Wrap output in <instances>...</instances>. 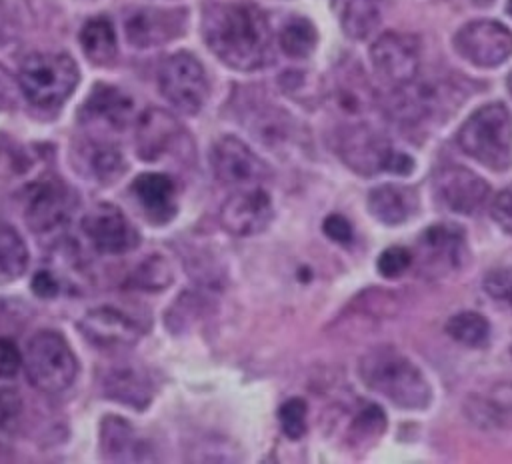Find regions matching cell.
I'll list each match as a JSON object with an SVG mask.
<instances>
[{
  "mask_svg": "<svg viewBox=\"0 0 512 464\" xmlns=\"http://www.w3.org/2000/svg\"><path fill=\"white\" fill-rule=\"evenodd\" d=\"M248 126L260 144L276 152H286L298 142V124L294 118L272 104L258 106L250 116Z\"/></svg>",
  "mask_w": 512,
  "mask_h": 464,
  "instance_id": "d4e9b609",
  "label": "cell"
},
{
  "mask_svg": "<svg viewBox=\"0 0 512 464\" xmlns=\"http://www.w3.org/2000/svg\"><path fill=\"white\" fill-rule=\"evenodd\" d=\"M410 266H412V250L404 246H390L376 260V270L380 272L382 278H388V280L402 276Z\"/></svg>",
  "mask_w": 512,
  "mask_h": 464,
  "instance_id": "e575fe53",
  "label": "cell"
},
{
  "mask_svg": "<svg viewBox=\"0 0 512 464\" xmlns=\"http://www.w3.org/2000/svg\"><path fill=\"white\" fill-rule=\"evenodd\" d=\"M30 288L38 298L50 300L60 294V280L50 270H38L32 278Z\"/></svg>",
  "mask_w": 512,
  "mask_h": 464,
  "instance_id": "60d3db41",
  "label": "cell"
},
{
  "mask_svg": "<svg viewBox=\"0 0 512 464\" xmlns=\"http://www.w3.org/2000/svg\"><path fill=\"white\" fill-rule=\"evenodd\" d=\"M28 266V250L20 234L0 222V284L20 278Z\"/></svg>",
  "mask_w": 512,
  "mask_h": 464,
  "instance_id": "f1b7e54d",
  "label": "cell"
},
{
  "mask_svg": "<svg viewBox=\"0 0 512 464\" xmlns=\"http://www.w3.org/2000/svg\"><path fill=\"white\" fill-rule=\"evenodd\" d=\"M130 114V96L108 84H96L78 112L86 126H106L110 130H122L128 124Z\"/></svg>",
  "mask_w": 512,
  "mask_h": 464,
  "instance_id": "7402d4cb",
  "label": "cell"
},
{
  "mask_svg": "<svg viewBox=\"0 0 512 464\" xmlns=\"http://www.w3.org/2000/svg\"><path fill=\"white\" fill-rule=\"evenodd\" d=\"M340 28L352 40H366L382 22V0H332Z\"/></svg>",
  "mask_w": 512,
  "mask_h": 464,
  "instance_id": "484cf974",
  "label": "cell"
},
{
  "mask_svg": "<svg viewBox=\"0 0 512 464\" xmlns=\"http://www.w3.org/2000/svg\"><path fill=\"white\" fill-rule=\"evenodd\" d=\"M24 366L30 384L46 394L66 390L78 372V364L68 342L54 330H42L30 338L24 354Z\"/></svg>",
  "mask_w": 512,
  "mask_h": 464,
  "instance_id": "8992f818",
  "label": "cell"
},
{
  "mask_svg": "<svg viewBox=\"0 0 512 464\" xmlns=\"http://www.w3.org/2000/svg\"><path fill=\"white\" fill-rule=\"evenodd\" d=\"M468 262L466 234L458 224L440 222L428 226L416 240L412 264L422 278L442 280L460 272Z\"/></svg>",
  "mask_w": 512,
  "mask_h": 464,
  "instance_id": "52a82bcc",
  "label": "cell"
},
{
  "mask_svg": "<svg viewBox=\"0 0 512 464\" xmlns=\"http://www.w3.org/2000/svg\"><path fill=\"white\" fill-rule=\"evenodd\" d=\"M508 90H510V94H512V72H510V76H508Z\"/></svg>",
  "mask_w": 512,
  "mask_h": 464,
  "instance_id": "f6af8a7d",
  "label": "cell"
},
{
  "mask_svg": "<svg viewBox=\"0 0 512 464\" xmlns=\"http://www.w3.org/2000/svg\"><path fill=\"white\" fill-rule=\"evenodd\" d=\"M492 220L512 236V186L498 192L490 204Z\"/></svg>",
  "mask_w": 512,
  "mask_h": 464,
  "instance_id": "74e56055",
  "label": "cell"
},
{
  "mask_svg": "<svg viewBox=\"0 0 512 464\" xmlns=\"http://www.w3.org/2000/svg\"><path fill=\"white\" fill-rule=\"evenodd\" d=\"M370 60L380 76L390 86L412 82L420 68V42L412 34L386 32L370 46Z\"/></svg>",
  "mask_w": 512,
  "mask_h": 464,
  "instance_id": "7c38bea8",
  "label": "cell"
},
{
  "mask_svg": "<svg viewBox=\"0 0 512 464\" xmlns=\"http://www.w3.org/2000/svg\"><path fill=\"white\" fill-rule=\"evenodd\" d=\"M130 190L136 204L152 224H168L176 216V184L168 174L144 172L134 178Z\"/></svg>",
  "mask_w": 512,
  "mask_h": 464,
  "instance_id": "ffe728a7",
  "label": "cell"
},
{
  "mask_svg": "<svg viewBox=\"0 0 512 464\" xmlns=\"http://www.w3.org/2000/svg\"><path fill=\"white\" fill-rule=\"evenodd\" d=\"M484 290L498 302L512 304V270H492L484 278Z\"/></svg>",
  "mask_w": 512,
  "mask_h": 464,
  "instance_id": "d590c367",
  "label": "cell"
},
{
  "mask_svg": "<svg viewBox=\"0 0 512 464\" xmlns=\"http://www.w3.org/2000/svg\"><path fill=\"white\" fill-rule=\"evenodd\" d=\"M170 316L168 318H176L174 324H170L174 330H180V328H186L188 324H192L198 314H200V300L198 296L194 294H182L178 302H174L172 306V312H168Z\"/></svg>",
  "mask_w": 512,
  "mask_h": 464,
  "instance_id": "8d00e7d4",
  "label": "cell"
},
{
  "mask_svg": "<svg viewBox=\"0 0 512 464\" xmlns=\"http://www.w3.org/2000/svg\"><path fill=\"white\" fill-rule=\"evenodd\" d=\"M386 430V414L376 404H366L358 410L348 426L346 440L354 448H364L374 444Z\"/></svg>",
  "mask_w": 512,
  "mask_h": 464,
  "instance_id": "1f68e13d",
  "label": "cell"
},
{
  "mask_svg": "<svg viewBox=\"0 0 512 464\" xmlns=\"http://www.w3.org/2000/svg\"><path fill=\"white\" fill-rule=\"evenodd\" d=\"M202 34L212 54L234 70H260L274 58L270 24L266 16L250 4L206 6Z\"/></svg>",
  "mask_w": 512,
  "mask_h": 464,
  "instance_id": "6da1fadb",
  "label": "cell"
},
{
  "mask_svg": "<svg viewBox=\"0 0 512 464\" xmlns=\"http://www.w3.org/2000/svg\"><path fill=\"white\" fill-rule=\"evenodd\" d=\"M322 230L330 240H334L338 244H348L352 240V234H354L352 224L342 214L326 216L324 222H322Z\"/></svg>",
  "mask_w": 512,
  "mask_h": 464,
  "instance_id": "f35d334b",
  "label": "cell"
},
{
  "mask_svg": "<svg viewBox=\"0 0 512 464\" xmlns=\"http://www.w3.org/2000/svg\"><path fill=\"white\" fill-rule=\"evenodd\" d=\"M432 190L436 202L454 214L478 212L490 194V186L482 176L458 164L440 166L432 176Z\"/></svg>",
  "mask_w": 512,
  "mask_h": 464,
  "instance_id": "8fae6325",
  "label": "cell"
},
{
  "mask_svg": "<svg viewBox=\"0 0 512 464\" xmlns=\"http://www.w3.org/2000/svg\"><path fill=\"white\" fill-rule=\"evenodd\" d=\"M336 152L340 160L360 176H376L382 172L410 174L414 160L396 150L394 144L366 124L346 126L336 136Z\"/></svg>",
  "mask_w": 512,
  "mask_h": 464,
  "instance_id": "277c9868",
  "label": "cell"
},
{
  "mask_svg": "<svg viewBox=\"0 0 512 464\" xmlns=\"http://www.w3.org/2000/svg\"><path fill=\"white\" fill-rule=\"evenodd\" d=\"M478 6H490L494 0H474Z\"/></svg>",
  "mask_w": 512,
  "mask_h": 464,
  "instance_id": "ee69618b",
  "label": "cell"
},
{
  "mask_svg": "<svg viewBox=\"0 0 512 464\" xmlns=\"http://www.w3.org/2000/svg\"><path fill=\"white\" fill-rule=\"evenodd\" d=\"M446 334L464 346L480 348L490 338V322L478 312L464 310L448 318Z\"/></svg>",
  "mask_w": 512,
  "mask_h": 464,
  "instance_id": "4dcf8cb0",
  "label": "cell"
},
{
  "mask_svg": "<svg viewBox=\"0 0 512 464\" xmlns=\"http://www.w3.org/2000/svg\"><path fill=\"white\" fill-rule=\"evenodd\" d=\"M162 96L182 114H198L208 98V80L202 64L190 52H176L158 72Z\"/></svg>",
  "mask_w": 512,
  "mask_h": 464,
  "instance_id": "ba28073f",
  "label": "cell"
},
{
  "mask_svg": "<svg viewBox=\"0 0 512 464\" xmlns=\"http://www.w3.org/2000/svg\"><path fill=\"white\" fill-rule=\"evenodd\" d=\"M102 390L106 398L134 410H144L154 396V384L144 368L130 362L112 364L102 376Z\"/></svg>",
  "mask_w": 512,
  "mask_h": 464,
  "instance_id": "44dd1931",
  "label": "cell"
},
{
  "mask_svg": "<svg viewBox=\"0 0 512 464\" xmlns=\"http://www.w3.org/2000/svg\"><path fill=\"white\" fill-rule=\"evenodd\" d=\"M76 62L68 54H30L18 72V86L30 104L38 108H58L78 84Z\"/></svg>",
  "mask_w": 512,
  "mask_h": 464,
  "instance_id": "5b68a950",
  "label": "cell"
},
{
  "mask_svg": "<svg viewBox=\"0 0 512 464\" xmlns=\"http://www.w3.org/2000/svg\"><path fill=\"white\" fill-rule=\"evenodd\" d=\"M452 44L466 62L494 68L512 56V30L496 20H474L454 34Z\"/></svg>",
  "mask_w": 512,
  "mask_h": 464,
  "instance_id": "9c48e42d",
  "label": "cell"
},
{
  "mask_svg": "<svg viewBox=\"0 0 512 464\" xmlns=\"http://www.w3.org/2000/svg\"><path fill=\"white\" fill-rule=\"evenodd\" d=\"M508 14L512 16V0H508Z\"/></svg>",
  "mask_w": 512,
  "mask_h": 464,
  "instance_id": "bcb514c9",
  "label": "cell"
},
{
  "mask_svg": "<svg viewBox=\"0 0 512 464\" xmlns=\"http://www.w3.org/2000/svg\"><path fill=\"white\" fill-rule=\"evenodd\" d=\"M20 414V398L12 390L0 392V428H12Z\"/></svg>",
  "mask_w": 512,
  "mask_h": 464,
  "instance_id": "b9f144b4",
  "label": "cell"
},
{
  "mask_svg": "<svg viewBox=\"0 0 512 464\" xmlns=\"http://www.w3.org/2000/svg\"><path fill=\"white\" fill-rule=\"evenodd\" d=\"M318 42V32L314 28V24L308 18H290L280 34H278V44L282 48V52L290 58L302 60L308 58Z\"/></svg>",
  "mask_w": 512,
  "mask_h": 464,
  "instance_id": "f546056e",
  "label": "cell"
},
{
  "mask_svg": "<svg viewBox=\"0 0 512 464\" xmlns=\"http://www.w3.org/2000/svg\"><path fill=\"white\" fill-rule=\"evenodd\" d=\"M82 232L102 254H124L138 246V230L112 202L92 206L82 218Z\"/></svg>",
  "mask_w": 512,
  "mask_h": 464,
  "instance_id": "5bb4252c",
  "label": "cell"
},
{
  "mask_svg": "<svg viewBox=\"0 0 512 464\" xmlns=\"http://www.w3.org/2000/svg\"><path fill=\"white\" fill-rule=\"evenodd\" d=\"M210 164L214 176L234 188L258 186L272 176L270 166L236 136H222L212 144Z\"/></svg>",
  "mask_w": 512,
  "mask_h": 464,
  "instance_id": "30bf717a",
  "label": "cell"
},
{
  "mask_svg": "<svg viewBox=\"0 0 512 464\" xmlns=\"http://www.w3.org/2000/svg\"><path fill=\"white\" fill-rule=\"evenodd\" d=\"M100 448L112 462L152 460L146 442L136 434L130 422L120 416H106L100 424Z\"/></svg>",
  "mask_w": 512,
  "mask_h": 464,
  "instance_id": "cb8c5ba5",
  "label": "cell"
},
{
  "mask_svg": "<svg viewBox=\"0 0 512 464\" xmlns=\"http://www.w3.org/2000/svg\"><path fill=\"white\" fill-rule=\"evenodd\" d=\"M186 140L180 122L162 108H148L136 124V152L142 160L154 162L178 150Z\"/></svg>",
  "mask_w": 512,
  "mask_h": 464,
  "instance_id": "e0dca14e",
  "label": "cell"
},
{
  "mask_svg": "<svg viewBox=\"0 0 512 464\" xmlns=\"http://www.w3.org/2000/svg\"><path fill=\"white\" fill-rule=\"evenodd\" d=\"M170 282H172V268L164 256H148L130 274V286L138 290L158 292L170 286Z\"/></svg>",
  "mask_w": 512,
  "mask_h": 464,
  "instance_id": "d6a6232c",
  "label": "cell"
},
{
  "mask_svg": "<svg viewBox=\"0 0 512 464\" xmlns=\"http://www.w3.org/2000/svg\"><path fill=\"white\" fill-rule=\"evenodd\" d=\"M78 328L84 338L98 348L128 346L142 336L140 324L110 306H100L86 312V316L78 322Z\"/></svg>",
  "mask_w": 512,
  "mask_h": 464,
  "instance_id": "ac0fdd59",
  "label": "cell"
},
{
  "mask_svg": "<svg viewBox=\"0 0 512 464\" xmlns=\"http://www.w3.org/2000/svg\"><path fill=\"white\" fill-rule=\"evenodd\" d=\"M80 44L92 64L104 66L116 56L114 28L106 18H92L80 30Z\"/></svg>",
  "mask_w": 512,
  "mask_h": 464,
  "instance_id": "83f0119b",
  "label": "cell"
},
{
  "mask_svg": "<svg viewBox=\"0 0 512 464\" xmlns=\"http://www.w3.org/2000/svg\"><path fill=\"white\" fill-rule=\"evenodd\" d=\"M368 212L386 226H398L418 212V192L404 184H380L368 192Z\"/></svg>",
  "mask_w": 512,
  "mask_h": 464,
  "instance_id": "603a6c76",
  "label": "cell"
},
{
  "mask_svg": "<svg viewBox=\"0 0 512 464\" xmlns=\"http://www.w3.org/2000/svg\"><path fill=\"white\" fill-rule=\"evenodd\" d=\"M72 210V196L66 184L56 178H44L32 184L26 198V222L38 232L46 234L60 228Z\"/></svg>",
  "mask_w": 512,
  "mask_h": 464,
  "instance_id": "9a60e30c",
  "label": "cell"
},
{
  "mask_svg": "<svg viewBox=\"0 0 512 464\" xmlns=\"http://www.w3.org/2000/svg\"><path fill=\"white\" fill-rule=\"evenodd\" d=\"M186 30L182 8H140L124 22L126 38L136 48H152L178 38Z\"/></svg>",
  "mask_w": 512,
  "mask_h": 464,
  "instance_id": "2e32d148",
  "label": "cell"
},
{
  "mask_svg": "<svg viewBox=\"0 0 512 464\" xmlns=\"http://www.w3.org/2000/svg\"><path fill=\"white\" fill-rule=\"evenodd\" d=\"M330 98L334 106L348 116H360L372 108L374 90L356 60H340V64L334 68Z\"/></svg>",
  "mask_w": 512,
  "mask_h": 464,
  "instance_id": "d6986e66",
  "label": "cell"
},
{
  "mask_svg": "<svg viewBox=\"0 0 512 464\" xmlns=\"http://www.w3.org/2000/svg\"><path fill=\"white\" fill-rule=\"evenodd\" d=\"M360 380L376 394L404 410H424L432 388L424 372L404 354L382 346L366 352L358 362Z\"/></svg>",
  "mask_w": 512,
  "mask_h": 464,
  "instance_id": "7a4b0ae2",
  "label": "cell"
},
{
  "mask_svg": "<svg viewBox=\"0 0 512 464\" xmlns=\"http://www.w3.org/2000/svg\"><path fill=\"white\" fill-rule=\"evenodd\" d=\"M306 416H308V406H306V402L302 398H288L278 408L280 428L292 440H298V438L304 436V432H306Z\"/></svg>",
  "mask_w": 512,
  "mask_h": 464,
  "instance_id": "836d02e7",
  "label": "cell"
},
{
  "mask_svg": "<svg viewBox=\"0 0 512 464\" xmlns=\"http://www.w3.org/2000/svg\"><path fill=\"white\" fill-rule=\"evenodd\" d=\"M274 218L270 194L258 186L236 188L220 206V224L232 236H256Z\"/></svg>",
  "mask_w": 512,
  "mask_h": 464,
  "instance_id": "4fadbf2b",
  "label": "cell"
},
{
  "mask_svg": "<svg viewBox=\"0 0 512 464\" xmlns=\"http://www.w3.org/2000/svg\"><path fill=\"white\" fill-rule=\"evenodd\" d=\"M458 146L478 164L504 172L512 166V116L502 102L472 112L458 130Z\"/></svg>",
  "mask_w": 512,
  "mask_h": 464,
  "instance_id": "3957f363",
  "label": "cell"
},
{
  "mask_svg": "<svg viewBox=\"0 0 512 464\" xmlns=\"http://www.w3.org/2000/svg\"><path fill=\"white\" fill-rule=\"evenodd\" d=\"M22 358L12 340L0 338V378H12L20 370Z\"/></svg>",
  "mask_w": 512,
  "mask_h": 464,
  "instance_id": "ab89813d",
  "label": "cell"
},
{
  "mask_svg": "<svg viewBox=\"0 0 512 464\" xmlns=\"http://www.w3.org/2000/svg\"><path fill=\"white\" fill-rule=\"evenodd\" d=\"M18 102V86L12 74L0 64V112L12 110Z\"/></svg>",
  "mask_w": 512,
  "mask_h": 464,
  "instance_id": "7bdbcfd3",
  "label": "cell"
},
{
  "mask_svg": "<svg viewBox=\"0 0 512 464\" xmlns=\"http://www.w3.org/2000/svg\"><path fill=\"white\" fill-rule=\"evenodd\" d=\"M80 162L84 172L102 184L116 182L124 174V158L110 142H88L80 148Z\"/></svg>",
  "mask_w": 512,
  "mask_h": 464,
  "instance_id": "4316f807",
  "label": "cell"
}]
</instances>
